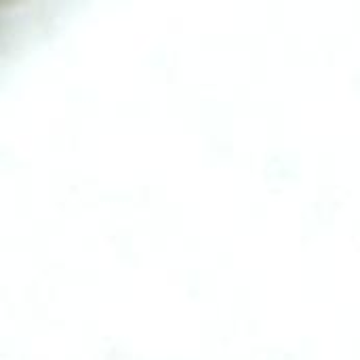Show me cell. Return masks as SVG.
Wrapping results in <instances>:
<instances>
[{
	"mask_svg": "<svg viewBox=\"0 0 360 360\" xmlns=\"http://www.w3.org/2000/svg\"><path fill=\"white\" fill-rule=\"evenodd\" d=\"M4 34H6V30H4V17H2V11H0V40H2Z\"/></svg>",
	"mask_w": 360,
	"mask_h": 360,
	"instance_id": "6da1fadb",
	"label": "cell"
}]
</instances>
